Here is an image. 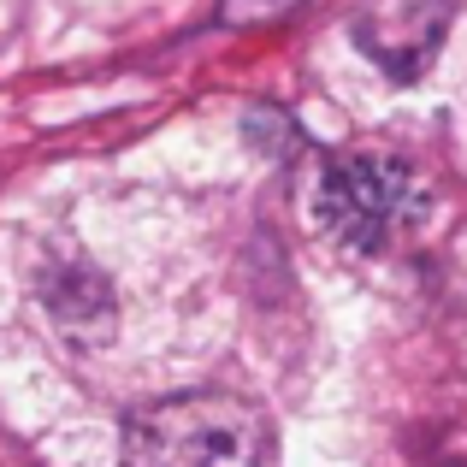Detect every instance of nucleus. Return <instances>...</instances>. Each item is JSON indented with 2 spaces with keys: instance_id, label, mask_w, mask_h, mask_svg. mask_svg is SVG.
Returning a JSON list of instances; mask_svg holds the SVG:
<instances>
[{
  "instance_id": "1",
  "label": "nucleus",
  "mask_w": 467,
  "mask_h": 467,
  "mask_svg": "<svg viewBox=\"0 0 467 467\" xmlns=\"http://www.w3.org/2000/svg\"><path fill=\"white\" fill-rule=\"evenodd\" d=\"M266 444L273 432L254 402L231 390H190L125 426V467H261Z\"/></svg>"
},
{
  "instance_id": "2",
  "label": "nucleus",
  "mask_w": 467,
  "mask_h": 467,
  "mask_svg": "<svg viewBox=\"0 0 467 467\" xmlns=\"http://www.w3.org/2000/svg\"><path fill=\"white\" fill-rule=\"evenodd\" d=\"M420 219V178L385 149L331 154L314 183V225L349 254H379Z\"/></svg>"
},
{
  "instance_id": "3",
  "label": "nucleus",
  "mask_w": 467,
  "mask_h": 467,
  "mask_svg": "<svg viewBox=\"0 0 467 467\" xmlns=\"http://www.w3.org/2000/svg\"><path fill=\"white\" fill-rule=\"evenodd\" d=\"M450 18H456L450 0H379L373 12L355 18V47H361L367 59H379L385 78L409 83L432 66Z\"/></svg>"
},
{
  "instance_id": "4",
  "label": "nucleus",
  "mask_w": 467,
  "mask_h": 467,
  "mask_svg": "<svg viewBox=\"0 0 467 467\" xmlns=\"http://www.w3.org/2000/svg\"><path fill=\"white\" fill-rule=\"evenodd\" d=\"M42 296H47V308H54V319L71 337H107V331H113V290H107V278L89 273V266L54 273L42 285Z\"/></svg>"
},
{
  "instance_id": "5",
  "label": "nucleus",
  "mask_w": 467,
  "mask_h": 467,
  "mask_svg": "<svg viewBox=\"0 0 467 467\" xmlns=\"http://www.w3.org/2000/svg\"><path fill=\"white\" fill-rule=\"evenodd\" d=\"M296 0H225L219 6V18L225 24H261V18H278V12H290Z\"/></svg>"
}]
</instances>
